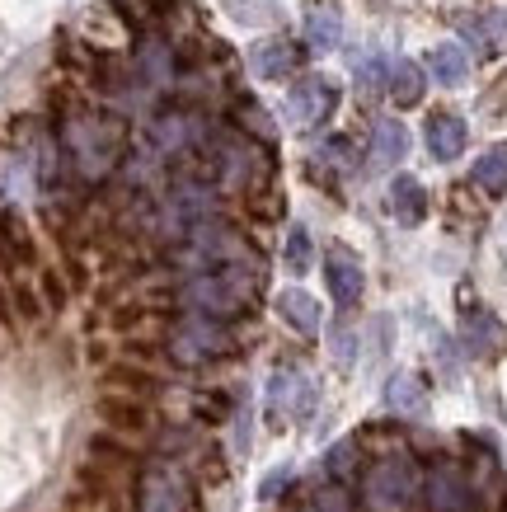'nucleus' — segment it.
<instances>
[{"instance_id":"obj_1","label":"nucleus","mask_w":507,"mask_h":512,"mask_svg":"<svg viewBox=\"0 0 507 512\" xmlns=\"http://www.w3.org/2000/svg\"><path fill=\"white\" fill-rule=\"evenodd\" d=\"M254 296H259V264L235 259V264H221V268L198 273V278L179 292V301L193 306L198 315H207V320H231V315H240V311L254 306Z\"/></svg>"},{"instance_id":"obj_2","label":"nucleus","mask_w":507,"mask_h":512,"mask_svg":"<svg viewBox=\"0 0 507 512\" xmlns=\"http://www.w3.org/2000/svg\"><path fill=\"white\" fill-rule=\"evenodd\" d=\"M137 512H198V489L184 466L155 461L137 484Z\"/></svg>"},{"instance_id":"obj_3","label":"nucleus","mask_w":507,"mask_h":512,"mask_svg":"<svg viewBox=\"0 0 507 512\" xmlns=\"http://www.w3.org/2000/svg\"><path fill=\"white\" fill-rule=\"evenodd\" d=\"M418 494V470L409 456H385L367 475V503L371 512H400Z\"/></svg>"},{"instance_id":"obj_4","label":"nucleus","mask_w":507,"mask_h":512,"mask_svg":"<svg viewBox=\"0 0 507 512\" xmlns=\"http://www.w3.org/2000/svg\"><path fill=\"white\" fill-rule=\"evenodd\" d=\"M169 348H174V357L184 367H198V362H212V357L231 353V334H226V325H216L207 315H193V320H184V325L169 334Z\"/></svg>"},{"instance_id":"obj_5","label":"nucleus","mask_w":507,"mask_h":512,"mask_svg":"<svg viewBox=\"0 0 507 512\" xmlns=\"http://www.w3.org/2000/svg\"><path fill=\"white\" fill-rule=\"evenodd\" d=\"M310 409H315V381L301 367H277L273 381H268V414H273V423L310 419Z\"/></svg>"},{"instance_id":"obj_6","label":"nucleus","mask_w":507,"mask_h":512,"mask_svg":"<svg viewBox=\"0 0 507 512\" xmlns=\"http://www.w3.org/2000/svg\"><path fill=\"white\" fill-rule=\"evenodd\" d=\"M338 104V85L329 76H306L292 85V99H287V113H292L296 127H320Z\"/></svg>"},{"instance_id":"obj_7","label":"nucleus","mask_w":507,"mask_h":512,"mask_svg":"<svg viewBox=\"0 0 507 512\" xmlns=\"http://www.w3.org/2000/svg\"><path fill=\"white\" fill-rule=\"evenodd\" d=\"M66 146H71V156L85 174H104L113 151H118V141L104 132V123H90V118H76L66 127Z\"/></svg>"},{"instance_id":"obj_8","label":"nucleus","mask_w":507,"mask_h":512,"mask_svg":"<svg viewBox=\"0 0 507 512\" xmlns=\"http://www.w3.org/2000/svg\"><path fill=\"white\" fill-rule=\"evenodd\" d=\"M324 278H329V292H334L338 306H357L362 301V264H357L348 249H329V259H324Z\"/></svg>"},{"instance_id":"obj_9","label":"nucleus","mask_w":507,"mask_h":512,"mask_svg":"<svg viewBox=\"0 0 507 512\" xmlns=\"http://www.w3.org/2000/svg\"><path fill=\"white\" fill-rule=\"evenodd\" d=\"M428 498L437 512H470L475 508V498H470V484L456 466H437L428 475Z\"/></svg>"},{"instance_id":"obj_10","label":"nucleus","mask_w":507,"mask_h":512,"mask_svg":"<svg viewBox=\"0 0 507 512\" xmlns=\"http://www.w3.org/2000/svg\"><path fill=\"white\" fill-rule=\"evenodd\" d=\"M385 409L400 414V419H423L428 414V390L414 372H395L385 381Z\"/></svg>"},{"instance_id":"obj_11","label":"nucleus","mask_w":507,"mask_h":512,"mask_svg":"<svg viewBox=\"0 0 507 512\" xmlns=\"http://www.w3.org/2000/svg\"><path fill=\"white\" fill-rule=\"evenodd\" d=\"M470 141V127H465L461 113H432L428 118V151L437 160H456Z\"/></svg>"},{"instance_id":"obj_12","label":"nucleus","mask_w":507,"mask_h":512,"mask_svg":"<svg viewBox=\"0 0 507 512\" xmlns=\"http://www.w3.org/2000/svg\"><path fill=\"white\" fill-rule=\"evenodd\" d=\"M296 66H301V47L287 38H268L254 47V76L259 80H287Z\"/></svg>"},{"instance_id":"obj_13","label":"nucleus","mask_w":507,"mask_h":512,"mask_svg":"<svg viewBox=\"0 0 507 512\" xmlns=\"http://www.w3.org/2000/svg\"><path fill=\"white\" fill-rule=\"evenodd\" d=\"M277 315H282L301 339H315V334H320V301L310 292H301V287H287V292L277 296Z\"/></svg>"},{"instance_id":"obj_14","label":"nucleus","mask_w":507,"mask_h":512,"mask_svg":"<svg viewBox=\"0 0 507 512\" xmlns=\"http://www.w3.org/2000/svg\"><path fill=\"white\" fill-rule=\"evenodd\" d=\"M409 156V132H404L400 118H376V127H371V160L376 165H400V160Z\"/></svg>"},{"instance_id":"obj_15","label":"nucleus","mask_w":507,"mask_h":512,"mask_svg":"<svg viewBox=\"0 0 507 512\" xmlns=\"http://www.w3.org/2000/svg\"><path fill=\"white\" fill-rule=\"evenodd\" d=\"M390 212H395V221H404V226H418V221L428 217V188L418 184L414 174H400V179L390 184Z\"/></svg>"},{"instance_id":"obj_16","label":"nucleus","mask_w":507,"mask_h":512,"mask_svg":"<svg viewBox=\"0 0 507 512\" xmlns=\"http://www.w3.org/2000/svg\"><path fill=\"white\" fill-rule=\"evenodd\" d=\"M428 71H432V80H442V85H465V80H470V57H465L461 43H437L428 52Z\"/></svg>"},{"instance_id":"obj_17","label":"nucleus","mask_w":507,"mask_h":512,"mask_svg":"<svg viewBox=\"0 0 507 512\" xmlns=\"http://www.w3.org/2000/svg\"><path fill=\"white\" fill-rule=\"evenodd\" d=\"M306 43L320 47V52L343 43V15H338L334 5H310L306 10Z\"/></svg>"},{"instance_id":"obj_18","label":"nucleus","mask_w":507,"mask_h":512,"mask_svg":"<svg viewBox=\"0 0 507 512\" xmlns=\"http://www.w3.org/2000/svg\"><path fill=\"white\" fill-rule=\"evenodd\" d=\"M428 90V80H423V66L418 62H395L390 66V99L400 104V109H414L418 99Z\"/></svg>"},{"instance_id":"obj_19","label":"nucleus","mask_w":507,"mask_h":512,"mask_svg":"<svg viewBox=\"0 0 507 512\" xmlns=\"http://www.w3.org/2000/svg\"><path fill=\"white\" fill-rule=\"evenodd\" d=\"M475 184L484 188V193H507V146H493V151H484V156L475 160Z\"/></svg>"},{"instance_id":"obj_20","label":"nucleus","mask_w":507,"mask_h":512,"mask_svg":"<svg viewBox=\"0 0 507 512\" xmlns=\"http://www.w3.org/2000/svg\"><path fill=\"white\" fill-rule=\"evenodd\" d=\"M503 339H507L503 325H498L489 311H470V315H465V343H470L475 353H493Z\"/></svg>"},{"instance_id":"obj_21","label":"nucleus","mask_w":507,"mask_h":512,"mask_svg":"<svg viewBox=\"0 0 507 512\" xmlns=\"http://www.w3.org/2000/svg\"><path fill=\"white\" fill-rule=\"evenodd\" d=\"M461 29L470 38H479L489 52H507V10H493L484 19H461Z\"/></svg>"},{"instance_id":"obj_22","label":"nucleus","mask_w":507,"mask_h":512,"mask_svg":"<svg viewBox=\"0 0 507 512\" xmlns=\"http://www.w3.org/2000/svg\"><path fill=\"white\" fill-rule=\"evenodd\" d=\"M99 414H104L113 428H141V423H146V409H141V400H118V395L99 400Z\"/></svg>"},{"instance_id":"obj_23","label":"nucleus","mask_w":507,"mask_h":512,"mask_svg":"<svg viewBox=\"0 0 507 512\" xmlns=\"http://www.w3.org/2000/svg\"><path fill=\"white\" fill-rule=\"evenodd\" d=\"M282 259H287V268H292V273H306V268H310L315 245H310L306 226H292V231H287V249H282Z\"/></svg>"},{"instance_id":"obj_24","label":"nucleus","mask_w":507,"mask_h":512,"mask_svg":"<svg viewBox=\"0 0 507 512\" xmlns=\"http://www.w3.org/2000/svg\"><path fill=\"white\" fill-rule=\"evenodd\" d=\"M226 5V15L235 19V24H268V19L277 15L268 0H221Z\"/></svg>"},{"instance_id":"obj_25","label":"nucleus","mask_w":507,"mask_h":512,"mask_svg":"<svg viewBox=\"0 0 507 512\" xmlns=\"http://www.w3.org/2000/svg\"><path fill=\"white\" fill-rule=\"evenodd\" d=\"M235 118L249 127V132H259L263 141H273L277 132H273V123H268V113H263V104H254V99H240L235 104Z\"/></svg>"},{"instance_id":"obj_26","label":"nucleus","mask_w":507,"mask_h":512,"mask_svg":"<svg viewBox=\"0 0 507 512\" xmlns=\"http://www.w3.org/2000/svg\"><path fill=\"white\" fill-rule=\"evenodd\" d=\"M320 160H324V165H334V170H348V165H353V141H348V137L324 141V146H320Z\"/></svg>"},{"instance_id":"obj_27","label":"nucleus","mask_w":507,"mask_h":512,"mask_svg":"<svg viewBox=\"0 0 507 512\" xmlns=\"http://www.w3.org/2000/svg\"><path fill=\"white\" fill-rule=\"evenodd\" d=\"M353 442H338L334 451H329V456H324V466L334 470V475H348V466H353Z\"/></svg>"},{"instance_id":"obj_28","label":"nucleus","mask_w":507,"mask_h":512,"mask_svg":"<svg viewBox=\"0 0 507 512\" xmlns=\"http://www.w3.org/2000/svg\"><path fill=\"white\" fill-rule=\"evenodd\" d=\"M315 512H348V494L343 489H320L315 494Z\"/></svg>"},{"instance_id":"obj_29","label":"nucleus","mask_w":507,"mask_h":512,"mask_svg":"<svg viewBox=\"0 0 507 512\" xmlns=\"http://www.w3.org/2000/svg\"><path fill=\"white\" fill-rule=\"evenodd\" d=\"M287 480H292V466L273 470V475L263 480V489H259V494H263V498H277V494H282V489H287Z\"/></svg>"},{"instance_id":"obj_30","label":"nucleus","mask_w":507,"mask_h":512,"mask_svg":"<svg viewBox=\"0 0 507 512\" xmlns=\"http://www.w3.org/2000/svg\"><path fill=\"white\" fill-rule=\"evenodd\" d=\"M334 357L343 362V367L353 362V334H348V329H338V339H334Z\"/></svg>"},{"instance_id":"obj_31","label":"nucleus","mask_w":507,"mask_h":512,"mask_svg":"<svg viewBox=\"0 0 507 512\" xmlns=\"http://www.w3.org/2000/svg\"><path fill=\"white\" fill-rule=\"evenodd\" d=\"M357 76H362V90H371L376 80H385V66L381 62H362L357 66Z\"/></svg>"}]
</instances>
